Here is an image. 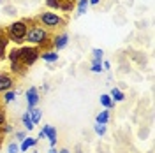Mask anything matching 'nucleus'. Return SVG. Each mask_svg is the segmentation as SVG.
Returning a JSON list of instances; mask_svg holds the SVG:
<instances>
[{
	"label": "nucleus",
	"instance_id": "obj_36",
	"mask_svg": "<svg viewBox=\"0 0 155 153\" xmlns=\"http://www.w3.org/2000/svg\"><path fill=\"white\" fill-rule=\"evenodd\" d=\"M0 2H2V0H0Z\"/></svg>",
	"mask_w": 155,
	"mask_h": 153
},
{
	"label": "nucleus",
	"instance_id": "obj_27",
	"mask_svg": "<svg viewBox=\"0 0 155 153\" xmlns=\"http://www.w3.org/2000/svg\"><path fill=\"white\" fill-rule=\"evenodd\" d=\"M49 127H51V125H44V127H42V130L39 132V139H41V137H46V134H48V130H49Z\"/></svg>",
	"mask_w": 155,
	"mask_h": 153
},
{
	"label": "nucleus",
	"instance_id": "obj_7",
	"mask_svg": "<svg viewBox=\"0 0 155 153\" xmlns=\"http://www.w3.org/2000/svg\"><path fill=\"white\" fill-rule=\"evenodd\" d=\"M67 42H69V35L64 32V34H60V35H57V37L53 39V48L57 49V51H60V49H64L67 46Z\"/></svg>",
	"mask_w": 155,
	"mask_h": 153
},
{
	"label": "nucleus",
	"instance_id": "obj_13",
	"mask_svg": "<svg viewBox=\"0 0 155 153\" xmlns=\"http://www.w3.org/2000/svg\"><path fill=\"white\" fill-rule=\"evenodd\" d=\"M101 104L104 106L106 109H113L115 107V102H113V99L107 95V93H104V95H101Z\"/></svg>",
	"mask_w": 155,
	"mask_h": 153
},
{
	"label": "nucleus",
	"instance_id": "obj_30",
	"mask_svg": "<svg viewBox=\"0 0 155 153\" xmlns=\"http://www.w3.org/2000/svg\"><path fill=\"white\" fill-rule=\"evenodd\" d=\"M5 12H7V14H16V9H14L12 5H7V7H5Z\"/></svg>",
	"mask_w": 155,
	"mask_h": 153
},
{
	"label": "nucleus",
	"instance_id": "obj_4",
	"mask_svg": "<svg viewBox=\"0 0 155 153\" xmlns=\"http://www.w3.org/2000/svg\"><path fill=\"white\" fill-rule=\"evenodd\" d=\"M39 21L46 28H55V27H64L65 25V19L62 16H58V14H55V12H42L39 16Z\"/></svg>",
	"mask_w": 155,
	"mask_h": 153
},
{
	"label": "nucleus",
	"instance_id": "obj_21",
	"mask_svg": "<svg viewBox=\"0 0 155 153\" xmlns=\"http://www.w3.org/2000/svg\"><path fill=\"white\" fill-rule=\"evenodd\" d=\"M92 53H94V62H99V63H101V62H102V55H104V51L99 49V48H95Z\"/></svg>",
	"mask_w": 155,
	"mask_h": 153
},
{
	"label": "nucleus",
	"instance_id": "obj_20",
	"mask_svg": "<svg viewBox=\"0 0 155 153\" xmlns=\"http://www.w3.org/2000/svg\"><path fill=\"white\" fill-rule=\"evenodd\" d=\"M60 9L62 11H72L74 9V0H62Z\"/></svg>",
	"mask_w": 155,
	"mask_h": 153
},
{
	"label": "nucleus",
	"instance_id": "obj_6",
	"mask_svg": "<svg viewBox=\"0 0 155 153\" xmlns=\"http://www.w3.org/2000/svg\"><path fill=\"white\" fill-rule=\"evenodd\" d=\"M39 102V93H37V88L35 86H30L27 90V104H28V111L34 109Z\"/></svg>",
	"mask_w": 155,
	"mask_h": 153
},
{
	"label": "nucleus",
	"instance_id": "obj_1",
	"mask_svg": "<svg viewBox=\"0 0 155 153\" xmlns=\"http://www.w3.org/2000/svg\"><path fill=\"white\" fill-rule=\"evenodd\" d=\"M28 21L27 19H19V21H14V23H11L9 27H7V32H5V35L9 41L12 42H23L25 37H27V32H28Z\"/></svg>",
	"mask_w": 155,
	"mask_h": 153
},
{
	"label": "nucleus",
	"instance_id": "obj_15",
	"mask_svg": "<svg viewBox=\"0 0 155 153\" xmlns=\"http://www.w3.org/2000/svg\"><path fill=\"white\" fill-rule=\"evenodd\" d=\"M88 0H78V12H76V16H83L85 12H87L88 9Z\"/></svg>",
	"mask_w": 155,
	"mask_h": 153
},
{
	"label": "nucleus",
	"instance_id": "obj_34",
	"mask_svg": "<svg viewBox=\"0 0 155 153\" xmlns=\"http://www.w3.org/2000/svg\"><path fill=\"white\" fill-rule=\"evenodd\" d=\"M58 153H69V150H60Z\"/></svg>",
	"mask_w": 155,
	"mask_h": 153
},
{
	"label": "nucleus",
	"instance_id": "obj_18",
	"mask_svg": "<svg viewBox=\"0 0 155 153\" xmlns=\"http://www.w3.org/2000/svg\"><path fill=\"white\" fill-rule=\"evenodd\" d=\"M21 122H23V125H25V129H27V130H32V129L35 127V125L32 123V120H30V113H28V111L21 116Z\"/></svg>",
	"mask_w": 155,
	"mask_h": 153
},
{
	"label": "nucleus",
	"instance_id": "obj_24",
	"mask_svg": "<svg viewBox=\"0 0 155 153\" xmlns=\"http://www.w3.org/2000/svg\"><path fill=\"white\" fill-rule=\"evenodd\" d=\"M94 129H95V132L99 135H104L106 134V125H99V123H95V127H94Z\"/></svg>",
	"mask_w": 155,
	"mask_h": 153
},
{
	"label": "nucleus",
	"instance_id": "obj_33",
	"mask_svg": "<svg viewBox=\"0 0 155 153\" xmlns=\"http://www.w3.org/2000/svg\"><path fill=\"white\" fill-rule=\"evenodd\" d=\"M48 153H58V151H57V150H55V148H51V150H49Z\"/></svg>",
	"mask_w": 155,
	"mask_h": 153
},
{
	"label": "nucleus",
	"instance_id": "obj_28",
	"mask_svg": "<svg viewBox=\"0 0 155 153\" xmlns=\"http://www.w3.org/2000/svg\"><path fill=\"white\" fill-rule=\"evenodd\" d=\"M27 135H25V132L23 130H19V132H16V141H23Z\"/></svg>",
	"mask_w": 155,
	"mask_h": 153
},
{
	"label": "nucleus",
	"instance_id": "obj_5",
	"mask_svg": "<svg viewBox=\"0 0 155 153\" xmlns=\"http://www.w3.org/2000/svg\"><path fill=\"white\" fill-rule=\"evenodd\" d=\"M12 86H14L12 76L7 74V72H2V74H0V93H5V92L12 90Z\"/></svg>",
	"mask_w": 155,
	"mask_h": 153
},
{
	"label": "nucleus",
	"instance_id": "obj_17",
	"mask_svg": "<svg viewBox=\"0 0 155 153\" xmlns=\"http://www.w3.org/2000/svg\"><path fill=\"white\" fill-rule=\"evenodd\" d=\"M107 120H109V111H101V113L97 115V118H95V122L99 125H106Z\"/></svg>",
	"mask_w": 155,
	"mask_h": 153
},
{
	"label": "nucleus",
	"instance_id": "obj_16",
	"mask_svg": "<svg viewBox=\"0 0 155 153\" xmlns=\"http://www.w3.org/2000/svg\"><path fill=\"white\" fill-rule=\"evenodd\" d=\"M46 137L49 139L51 148H55V144H57V129H55V127H49V130H48V134H46Z\"/></svg>",
	"mask_w": 155,
	"mask_h": 153
},
{
	"label": "nucleus",
	"instance_id": "obj_3",
	"mask_svg": "<svg viewBox=\"0 0 155 153\" xmlns=\"http://www.w3.org/2000/svg\"><path fill=\"white\" fill-rule=\"evenodd\" d=\"M25 41H28L30 44H34V46H41V44H44L48 41V30L42 28L41 25H35V27L28 28Z\"/></svg>",
	"mask_w": 155,
	"mask_h": 153
},
{
	"label": "nucleus",
	"instance_id": "obj_35",
	"mask_svg": "<svg viewBox=\"0 0 155 153\" xmlns=\"http://www.w3.org/2000/svg\"><path fill=\"white\" fill-rule=\"evenodd\" d=\"M0 143H2V137H0Z\"/></svg>",
	"mask_w": 155,
	"mask_h": 153
},
{
	"label": "nucleus",
	"instance_id": "obj_31",
	"mask_svg": "<svg viewBox=\"0 0 155 153\" xmlns=\"http://www.w3.org/2000/svg\"><path fill=\"white\" fill-rule=\"evenodd\" d=\"M102 69H111V63L109 62H102Z\"/></svg>",
	"mask_w": 155,
	"mask_h": 153
},
{
	"label": "nucleus",
	"instance_id": "obj_26",
	"mask_svg": "<svg viewBox=\"0 0 155 153\" xmlns=\"http://www.w3.org/2000/svg\"><path fill=\"white\" fill-rule=\"evenodd\" d=\"M7 151H9V153H18V151H19L18 143H11V144H9V148H7Z\"/></svg>",
	"mask_w": 155,
	"mask_h": 153
},
{
	"label": "nucleus",
	"instance_id": "obj_29",
	"mask_svg": "<svg viewBox=\"0 0 155 153\" xmlns=\"http://www.w3.org/2000/svg\"><path fill=\"white\" fill-rule=\"evenodd\" d=\"M5 123V113L0 109V129H2V125Z\"/></svg>",
	"mask_w": 155,
	"mask_h": 153
},
{
	"label": "nucleus",
	"instance_id": "obj_25",
	"mask_svg": "<svg viewBox=\"0 0 155 153\" xmlns=\"http://www.w3.org/2000/svg\"><path fill=\"white\" fill-rule=\"evenodd\" d=\"M101 70H104V69H102V62H101V63H99V62H94V63H92V72H101Z\"/></svg>",
	"mask_w": 155,
	"mask_h": 153
},
{
	"label": "nucleus",
	"instance_id": "obj_9",
	"mask_svg": "<svg viewBox=\"0 0 155 153\" xmlns=\"http://www.w3.org/2000/svg\"><path fill=\"white\" fill-rule=\"evenodd\" d=\"M7 44H9V39L5 35V32L0 30V60L5 58V49H7Z\"/></svg>",
	"mask_w": 155,
	"mask_h": 153
},
{
	"label": "nucleus",
	"instance_id": "obj_11",
	"mask_svg": "<svg viewBox=\"0 0 155 153\" xmlns=\"http://www.w3.org/2000/svg\"><path fill=\"white\" fill-rule=\"evenodd\" d=\"M35 143H37V139H34V137H25V139L21 141V144H19V150H21V151H27V150H30V146H35Z\"/></svg>",
	"mask_w": 155,
	"mask_h": 153
},
{
	"label": "nucleus",
	"instance_id": "obj_8",
	"mask_svg": "<svg viewBox=\"0 0 155 153\" xmlns=\"http://www.w3.org/2000/svg\"><path fill=\"white\" fill-rule=\"evenodd\" d=\"M11 72L16 74V76H25L27 74V67L19 60H14V62H11Z\"/></svg>",
	"mask_w": 155,
	"mask_h": 153
},
{
	"label": "nucleus",
	"instance_id": "obj_23",
	"mask_svg": "<svg viewBox=\"0 0 155 153\" xmlns=\"http://www.w3.org/2000/svg\"><path fill=\"white\" fill-rule=\"evenodd\" d=\"M9 60H11V62H14V60H19V48L11 49V53H9Z\"/></svg>",
	"mask_w": 155,
	"mask_h": 153
},
{
	"label": "nucleus",
	"instance_id": "obj_19",
	"mask_svg": "<svg viewBox=\"0 0 155 153\" xmlns=\"http://www.w3.org/2000/svg\"><path fill=\"white\" fill-rule=\"evenodd\" d=\"M2 97H4V102H5V104H9V102H12V100H14V97H16V92H14V90H9V92L2 93Z\"/></svg>",
	"mask_w": 155,
	"mask_h": 153
},
{
	"label": "nucleus",
	"instance_id": "obj_2",
	"mask_svg": "<svg viewBox=\"0 0 155 153\" xmlns=\"http://www.w3.org/2000/svg\"><path fill=\"white\" fill-rule=\"evenodd\" d=\"M41 57V49L37 46H25V48H19V62L25 65V67H30L37 62V58Z\"/></svg>",
	"mask_w": 155,
	"mask_h": 153
},
{
	"label": "nucleus",
	"instance_id": "obj_10",
	"mask_svg": "<svg viewBox=\"0 0 155 153\" xmlns=\"http://www.w3.org/2000/svg\"><path fill=\"white\" fill-rule=\"evenodd\" d=\"M41 58H42L44 62L53 63V62H57L58 60V53L57 51H42V53H41Z\"/></svg>",
	"mask_w": 155,
	"mask_h": 153
},
{
	"label": "nucleus",
	"instance_id": "obj_14",
	"mask_svg": "<svg viewBox=\"0 0 155 153\" xmlns=\"http://www.w3.org/2000/svg\"><path fill=\"white\" fill-rule=\"evenodd\" d=\"M111 99H113V102H122L124 99H125V95H124V92L122 90H118V88H113L111 90Z\"/></svg>",
	"mask_w": 155,
	"mask_h": 153
},
{
	"label": "nucleus",
	"instance_id": "obj_12",
	"mask_svg": "<svg viewBox=\"0 0 155 153\" xmlns=\"http://www.w3.org/2000/svg\"><path fill=\"white\" fill-rule=\"evenodd\" d=\"M30 120H32V123L37 125L39 122H41V116H42V111L39 109V107H34V109H30Z\"/></svg>",
	"mask_w": 155,
	"mask_h": 153
},
{
	"label": "nucleus",
	"instance_id": "obj_22",
	"mask_svg": "<svg viewBox=\"0 0 155 153\" xmlns=\"http://www.w3.org/2000/svg\"><path fill=\"white\" fill-rule=\"evenodd\" d=\"M46 5H48L49 9H60L62 0H46Z\"/></svg>",
	"mask_w": 155,
	"mask_h": 153
},
{
	"label": "nucleus",
	"instance_id": "obj_32",
	"mask_svg": "<svg viewBox=\"0 0 155 153\" xmlns=\"http://www.w3.org/2000/svg\"><path fill=\"white\" fill-rule=\"evenodd\" d=\"M99 2H101V0H88V4H90V5H97Z\"/></svg>",
	"mask_w": 155,
	"mask_h": 153
}]
</instances>
